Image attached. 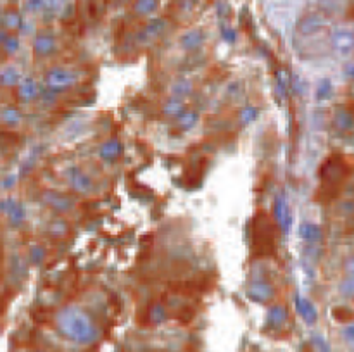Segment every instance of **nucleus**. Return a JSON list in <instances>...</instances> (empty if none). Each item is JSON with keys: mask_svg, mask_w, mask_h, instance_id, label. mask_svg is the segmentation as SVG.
I'll return each mask as SVG.
<instances>
[{"mask_svg": "<svg viewBox=\"0 0 354 352\" xmlns=\"http://www.w3.org/2000/svg\"><path fill=\"white\" fill-rule=\"evenodd\" d=\"M55 326L67 340L78 345H90L97 342L99 328L88 314L80 307L67 306L55 314Z\"/></svg>", "mask_w": 354, "mask_h": 352, "instance_id": "1", "label": "nucleus"}, {"mask_svg": "<svg viewBox=\"0 0 354 352\" xmlns=\"http://www.w3.org/2000/svg\"><path fill=\"white\" fill-rule=\"evenodd\" d=\"M75 82H76L75 73L66 69V67H52V69L45 75L47 87L52 88V90H55V92L66 90V88H69Z\"/></svg>", "mask_w": 354, "mask_h": 352, "instance_id": "2", "label": "nucleus"}, {"mask_svg": "<svg viewBox=\"0 0 354 352\" xmlns=\"http://www.w3.org/2000/svg\"><path fill=\"white\" fill-rule=\"evenodd\" d=\"M42 199L49 207H52L57 213H66V211H69V209H73V205H75V200L71 199V197L64 195V193H59V192H54V190L45 192L42 195Z\"/></svg>", "mask_w": 354, "mask_h": 352, "instance_id": "3", "label": "nucleus"}, {"mask_svg": "<svg viewBox=\"0 0 354 352\" xmlns=\"http://www.w3.org/2000/svg\"><path fill=\"white\" fill-rule=\"evenodd\" d=\"M332 47L342 55L351 54L354 50V33L349 30H335L332 33Z\"/></svg>", "mask_w": 354, "mask_h": 352, "instance_id": "4", "label": "nucleus"}, {"mask_svg": "<svg viewBox=\"0 0 354 352\" xmlns=\"http://www.w3.org/2000/svg\"><path fill=\"white\" fill-rule=\"evenodd\" d=\"M245 294L254 302H268L275 297V289L266 281H254L252 285H249Z\"/></svg>", "mask_w": 354, "mask_h": 352, "instance_id": "5", "label": "nucleus"}, {"mask_svg": "<svg viewBox=\"0 0 354 352\" xmlns=\"http://www.w3.org/2000/svg\"><path fill=\"white\" fill-rule=\"evenodd\" d=\"M69 183H71V188L78 193H88L92 188H94V181H92V178L78 168H73L69 171Z\"/></svg>", "mask_w": 354, "mask_h": 352, "instance_id": "6", "label": "nucleus"}, {"mask_svg": "<svg viewBox=\"0 0 354 352\" xmlns=\"http://www.w3.org/2000/svg\"><path fill=\"white\" fill-rule=\"evenodd\" d=\"M121 152H123V145L118 138L106 140L99 149L100 159L106 161V163H112V161H116L119 156H121Z\"/></svg>", "mask_w": 354, "mask_h": 352, "instance_id": "7", "label": "nucleus"}, {"mask_svg": "<svg viewBox=\"0 0 354 352\" xmlns=\"http://www.w3.org/2000/svg\"><path fill=\"white\" fill-rule=\"evenodd\" d=\"M275 220H276V225L281 228V232L287 233L289 228H291L292 218H291V211H289V205L284 197H278V199L275 200Z\"/></svg>", "mask_w": 354, "mask_h": 352, "instance_id": "8", "label": "nucleus"}, {"mask_svg": "<svg viewBox=\"0 0 354 352\" xmlns=\"http://www.w3.org/2000/svg\"><path fill=\"white\" fill-rule=\"evenodd\" d=\"M33 50H35V55H37V57H49V55H52L55 50L54 36L47 35V33L38 35L37 38H35Z\"/></svg>", "mask_w": 354, "mask_h": 352, "instance_id": "9", "label": "nucleus"}, {"mask_svg": "<svg viewBox=\"0 0 354 352\" xmlns=\"http://www.w3.org/2000/svg\"><path fill=\"white\" fill-rule=\"evenodd\" d=\"M344 176L345 169L340 163H325V166L321 168V180L330 185L339 183V181L344 180Z\"/></svg>", "mask_w": 354, "mask_h": 352, "instance_id": "10", "label": "nucleus"}, {"mask_svg": "<svg viewBox=\"0 0 354 352\" xmlns=\"http://www.w3.org/2000/svg\"><path fill=\"white\" fill-rule=\"evenodd\" d=\"M40 95L38 83L33 78H23L18 85V97L21 102H31Z\"/></svg>", "mask_w": 354, "mask_h": 352, "instance_id": "11", "label": "nucleus"}, {"mask_svg": "<svg viewBox=\"0 0 354 352\" xmlns=\"http://www.w3.org/2000/svg\"><path fill=\"white\" fill-rule=\"evenodd\" d=\"M2 209H4V213L7 214V218H9V221H11V225H13V226H19V225L23 223V221H25L26 213H25V207H23L19 202H16V200H4Z\"/></svg>", "mask_w": 354, "mask_h": 352, "instance_id": "12", "label": "nucleus"}, {"mask_svg": "<svg viewBox=\"0 0 354 352\" xmlns=\"http://www.w3.org/2000/svg\"><path fill=\"white\" fill-rule=\"evenodd\" d=\"M287 319H289L287 307L281 304H276L268 311L266 326L268 328H280V326H284L285 323H287Z\"/></svg>", "mask_w": 354, "mask_h": 352, "instance_id": "13", "label": "nucleus"}, {"mask_svg": "<svg viewBox=\"0 0 354 352\" xmlns=\"http://www.w3.org/2000/svg\"><path fill=\"white\" fill-rule=\"evenodd\" d=\"M296 309H297V313L301 314V318H303L308 325H313V323L318 319L316 307L313 306L308 299L301 297V295H296Z\"/></svg>", "mask_w": 354, "mask_h": 352, "instance_id": "14", "label": "nucleus"}, {"mask_svg": "<svg viewBox=\"0 0 354 352\" xmlns=\"http://www.w3.org/2000/svg\"><path fill=\"white\" fill-rule=\"evenodd\" d=\"M333 124L335 128L342 133H349L351 129H354V114L349 109H337L335 114H333Z\"/></svg>", "mask_w": 354, "mask_h": 352, "instance_id": "15", "label": "nucleus"}, {"mask_svg": "<svg viewBox=\"0 0 354 352\" xmlns=\"http://www.w3.org/2000/svg\"><path fill=\"white\" fill-rule=\"evenodd\" d=\"M204 42V35L200 30H192L188 31L187 35L182 36V42H180V45H182L185 50H197L200 45H202Z\"/></svg>", "mask_w": 354, "mask_h": 352, "instance_id": "16", "label": "nucleus"}, {"mask_svg": "<svg viewBox=\"0 0 354 352\" xmlns=\"http://www.w3.org/2000/svg\"><path fill=\"white\" fill-rule=\"evenodd\" d=\"M192 88H194V85H192L190 80L182 78V80H176V82L171 83L170 94H171V97H176V99H183V97L192 94Z\"/></svg>", "mask_w": 354, "mask_h": 352, "instance_id": "17", "label": "nucleus"}, {"mask_svg": "<svg viewBox=\"0 0 354 352\" xmlns=\"http://www.w3.org/2000/svg\"><path fill=\"white\" fill-rule=\"evenodd\" d=\"M0 117H2L4 126H7V128H16L21 123V112H19L18 107H13V106L4 107Z\"/></svg>", "mask_w": 354, "mask_h": 352, "instance_id": "18", "label": "nucleus"}, {"mask_svg": "<svg viewBox=\"0 0 354 352\" xmlns=\"http://www.w3.org/2000/svg\"><path fill=\"white\" fill-rule=\"evenodd\" d=\"M185 111H187V109H185V102L182 99H176V97H171V99L168 100V102L164 104V107H163L164 114L170 116V117H176V119H178V117L182 116Z\"/></svg>", "mask_w": 354, "mask_h": 352, "instance_id": "19", "label": "nucleus"}, {"mask_svg": "<svg viewBox=\"0 0 354 352\" xmlns=\"http://www.w3.org/2000/svg\"><path fill=\"white\" fill-rule=\"evenodd\" d=\"M166 318H168V311L161 302H154V304L149 307V321L152 325H161V323L166 321Z\"/></svg>", "mask_w": 354, "mask_h": 352, "instance_id": "20", "label": "nucleus"}, {"mask_svg": "<svg viewBox=\"0 0 354 352\" xmlns=\"http://www.w3.org/2000/svg\"><path fill=\"white\" fill-rule=\"evenodd\" d=\"M299 235H301V238H304V240H308V242H316L321 238V228L313 223H304V225H301Z\"/></svg>", "mask_w": 354, "mask_h": 352, "instance_id": "21", "label": "nucleus"}, {"mask_svg": "<svg viewBox=\"0 0 354 352\" xmlns=\"http://www.w3.org/2000/svg\"><path fill=\"white\" fill-rule=\"evenodd\" d=\"M0 80H2V85H6V87H14V85H19V82H21V75L14 66H7L0 73Z\"/></svg>", "mask_w": 354, "mask_h": 352, "instance_id": "22", "label": "nucleus"}, {"mask_svg": "<svg viewBox=\"0 0 354 352\" xmlns=\"http://www.w3.org/2000/svg\"><path fill=\"white\" fill-rule=\"evenodd\" d=\"M321 26V18L320 16H308V18H304V21L299 24V31L303 35H311L315 33L318 28Z\"/></svg>", "mask_w": 354, "mask_h": 352, "instance_id": "23", "label": "nucleus"}, {"mask_svg": "<svg viewBox=\"0 0 354 352\" xmlns=\"http://www.w3.org/2000/svg\"><path fill=\"white\" fill-rule=\"evenodd\" d=\"M197 121H199V114H197L195 111H185L182 116L176 119V123H178L180 129H183V131H187V129H192L197 124Z\"/></svg>", "mask_w": 354, "mask_h": 352, "instance_id": "24", "label": "nucleus"}, {"mask_svg": "<svg viewBox=\"0 0 354 352\" xmlns=\"http://www.w3.org/2000/svg\"><path fill=\"white\" fill-rule=\"evenodd\" d=\"M67 232H69V226L64 220H54L52 223L49 225V233L52 235L54 238H62L66 237Z\"/></svg>", "mask_w": 354, "mask_h": 352, "instance_id": "25", "label": "nucleus"}, {"mask_svg": "<svg viewBox=\"0 0 354 352\" xmlns=\"http://www.w3.org/2000/svg\"><path fill=\"white\" fill-rule=\"evenodd\" d=\"M163 28H164V23L161 21V19H156V21L149 23V26L146 28V31H144L142 38H146V40L156 38V36H158L161 31H163Z\"/></svg>", "mask_w": 354, "mask_h": 352, "instance_id": "26", "label": "nucleus"}, {"mask_svg": "<svg viewBox=\"0 0 354 352\" xmlns=\"http://www.w3.org/2000/svg\"><path fill=\"white\" fill-rule=\"evenodd\" d=\"M332 90H333V87H332V82L330 80H321L320 83H318V87H316V99L318 100H325V99H328L330 95H332Z\"/></svg>", "mask_w": 354, "mask_h": 352, "instance_id": "27", "label": "nucleus"}, {"mask_svg": "<svg viewBox=\"0 0 354 352\" xmlns=\"http://www.w3.org/2000/svg\"><path fill=\"white\" fill-rule=\"evenodd\" d=\"M339 292L344 295V297H347V299H352L354 297V276L349 274L347 278H344V280L340 281Z\"/></svg>", "mask_w": 354, "mask_h": 352, "instance_id": "28", "label": "nucleus"}, {"mask_svg": "<svg viewBox=\"0 0 354 352\" xmlns=\"http://www.w3.org/2000/svg\"><path fill=\"white\" fill-rule=\"evenodd\" d=\"M257 116H259V111H257L254 106H247L240 111V121H242V124L252 123V121H256Z\"/></svg>", "mask_w": 354, "mask_h": 352, "instance_id": "29", "label": "nucleus"}, {"mask_svg": "<svg viewBox=\"0 0 354 352\" xmlns=\"http://www.w3.org/2000/svg\"><path fill=\"white\" fill-rule=\"evenodd\" d=\"M276 85H278V94L285 95L289 85H291V76H289L284 69H280L278 73H276Z\"/></svg>", "mask_w": 354, "mask_h": 352, "instance_id": "30", "label": "nucleus"}, {"mask_svg": "<svg viewBox=\"0 0 354 352\" xmlns=\"http://www.w3.org/2000/svg\"><path fill=\"white\" fill-rule=\"evenodd\" d=\"M333 318L337 319V321H349V319L354 318V313L349 307H344V306H339L333 309Z\"/></svg>", "mask_w": 354, "mask_h": 352, "instance_id": "31", "label": "nucleus"}, {"mask_svg": "<svg viewBox=\"0 0 354 352\" xmlns=\"http://www.w3.org/2000/svg\"><path fill=\"white\" fill-rule=\"evenodd\" d=\"M30 259L33 264H40V262L45 259V250L40 245H31L30 247Z\"/></svg>", "mask_w": 354, "mask_h": 352, "instance_id": "32", "label": "nucleus"}, {"mask_svg": "<svg viewBox=\"0 0 354 352\" xmlns=\"http://www.w3.org/2000/svg\"><path fill=\"white\" fill-rule=\"evenodd\" d=\"M19 48V40L16 38V36H9V38L4 42V52H6L7 55H13L16 54V50Z\"/></svg>", "mask_w": 354, "mask_h": 352, "instance_id": "33", "label": "nucleus"}, {"mask_svg": "<svg viewBox=\"0 0 354 352\" xmlns=\"http://www.w3.org/2000/svg\"><path fill=\"white\" fill-rule=\"evenodd\" d=\"M154 7H156V0H138L135 9L138 14H149V12H152Z\"/></svg>", "mask_w": 354, "mask_h": 352, "instance_id": "34", "label": "nucleus"}, {"mask_svg": "<svg viewBox=\"0 0 354 352\" xmlns=\"http://www.w3.org/2000/svg\"><path fill=\"white\" fill-rule=\"evenodd\" d=\"M4 23H6L7 28H18L19 26V16L13 14V12H7L6 18H4Z\"/></svg>", "mask_w": 354, "mask_h": 352, "instance_id": "35", "label": "nucleus"}, {"mask_svg": "<svg viewBox=\"0 0 354 352\" xmlns=\"http://www.w3.org/2000/svg\"><path fill=\"white\" fill-rule=\"evenodd\" d=\"M342 335H344V338L347 342H354V325H347L342 331Z\"/></svg>", "mask_w": 354, "mask_h": 352, "instance_id": "36", "label": "nucleus"}, {"mask_svg": "<svg viewBox=\"0 0 354 352\" xmlns=\"http://www.w3.org/2000/svg\"><path fill=\"white\" fill-rule=\"evenodd\" d=\"M344 269H345V273H349V274H351V276H354V256H351V257L345 259V262H344Z\"/></svg>", "mask_w": 354, "mask_h": 352, "instance_id": "37", "label": "nucleus"}, {"mask_svg": "<svg viewBox=\"0 0 354 352\" xmlns=\"http://www.w3.org/2000/svg\"><path fill=\"white\" fill-rule=\"evenodd\" d=\"M55 94H57V92L52 90V88H49V90L42 92V99L45 100V102H54V100H55Z\"/></svg>", "mask_w": 354, "mask_h": 352, "instance_id": "38", "label": "nucleus"}, {"mask_svg": "<svg viewBox=\"0 0 354 352\" xmlns=\"http://www.w3.org/2000/svg\"><path fill=\"white\" fill-rule=\"evenodd\" d=\"M14 183H16V176L14 175H9L7 178H4V181H2L4 188H9L11 185H14Z\"/></svg>", "mask_w": 354, "mask_h": 352, "instance_id": "39", "label": "nucleus"}, {"mask_svg": "<svg viewBox=\"0 0 354 352\" xmlns=\"http://www.w3.org/2000/svg\"><path fill=\"white\" fill-rule=\"evenodd\" d=\"M344 75L347 76V78L354 80V62L352 64H347V66L344 67Z\"/></svg>", "mask_w": 354, "mask_h": 352, "instance_id": "40", "label": "nucleus"}, {"mask_svg": "<svg viewBox=\"0 0 354 352\" xmlns=\"http://www.w3.org/2000/svg\"><path fill=\"white\" fill-rule=\"evenodd\" d=\"M223 36L228 40V42H233V40H235V33H233V31H230V30H225V31H223Z\"/></svg>", "mask_w": 354, "mask_h": 352, "instance_id": "41", "label": "nucleus"}, {"mask_svg": "<svg viewBox=\"0 0 354 352\" xmlns=\"http://www.w3.org/2000/svg\"><path fill=\"white\" fill-rule=\"evenodd\" d=\"M33 352H47V350H42V349H37V350H33Z\"/></svg>", "mask_w": 354, "mask_h": 352, "instance_id": "42", "label": "nucleus"}]
</instances>
